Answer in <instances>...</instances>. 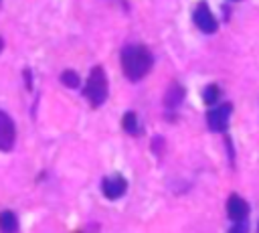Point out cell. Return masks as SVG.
<instances>
[{
    "label": "cell",
    "mask_w": 259,
    "mask_h": 233,
    "mask_svg": "<svg viewBox=\"0 0 259 233\" xmlns=\"http://www.w3.org/2000/svg\"><path fill=\"white\" fill-rule=\"evenodd\" d=\"M121 69H123V75L130 79V81H140L144 79L152 65H154V57L150 53V49H146L144 45H125L121 49Z\"/></svg>",
    "instance_id": "obj_1"
},
{
    "label": "cell",
    "mask_w": 259,
    "mask_h": 233,
    "mask_svg": "<svg viewBox=\"0 0 259 233\" xmlns=\"http://www.w3.org/2000/svg\"><path fill=\"white\" fill-rule=\"evenodd\" d=\"M107 91H109V85H107V75L103 71V67H93L89 77H87V83H85V89H83V95L87 97V101L91 103V107H99L105 103L107 99Z\"/></svg>",
    "instance_id": "obj_2"
},
{
    "label": "cell",
    "mask_w": 259,
    "mask_h": 233,
    "mask_svg": "<svg viewBox=\"0 0 259 233\" xmlns=\"http://www.w3.org/2000/svg\"><path fill=\"white\" fill-rule=\"evenodd\" d=\"M233 105L231 103H221V105H212L206 111V126L210 132H225L229 126V118H231Z\"/></svg>",
    "instance_id": "obj_3"
},
{
    "label": "cell",
    "mask_w": 259,
    "mask_h": 233,
    "mask_svg": "<svg viewBox=\"0 0 259 233\" xmlns=\"http://www.w3.org/2000/svg\"><path fill=\"white\" fill-rule=\"evenodd\" d=\"M125 190H127V180L121 176V174H111V176H105L103 180H101V192H103V197L105 199H109V201H117V199H121L123 195H125Z\"/></svg>",
    "instance_id": "obj_4"
},
{
    "label": "cell",
    "mask_w": 259,
    "mask_h": 233,
    "mask_svg": "<svg viewBox=\"0 0 259 233\" xmlns=\"http://www.w3.org/2000/svg\"><path fill=\"white\" fill-rule=\"evenodd\" d=\"M14 142H16L14 122L4 109H0V150L2 152H10L14 148Z\"/></svg>",
    "instance_id": "obj_5"
},
{
    "label": "cell",
    "mask_w": 259,
    "mask_h": 233,
    "mask_svg": "<svg viewBox=\"0 0 259 233\" xmlns=\"http://www.w3.org/2000/svg\"><path fill=\"white\" fill-rule=\"evenodd\" d=\"M192 18H194V24L202 30V32H214L217 30V18L210 14L206 2H198L192 10Z\"/></svg>",
    "instance_id": "obj_6"
},
{
    "label": "cell",
    "mask_w": 259,
    "mask_h": 233,
    "mask_svg": "<svg viewBox=\"0 0 259 233\" xmlns=\"http://www.w3.org/2000/svg\"><path fill=\"white\" fill-rule=\"evenodd\" d=\"M227 215H229V219L233 223L247 221V217H249V205H247V201L243 197H239V195H231L227 199Z\"/></svg>",
    "instance_id": "obj_7"
},
{
    "label": "cell",
    "mask_w": 259,
    "mask_h": 233,
    "mask_svg": "<svg viewBox=\"0 0 259 233\" xmlns=\"http://www.w3.org/2000/svg\"><path fill=\"white\" fill-rule=\"evenodd\" d=\"M182 99H184V87L178 85V83H172L168 87V91L164 93V107H166V111L178 109V105H180Z\"/></svg>",
    "instance_id": "obj_8"
},
{
    "label": "cell",
    "mask_w": 259,
    "mask_h": 233,
    "mask_svg": "<svg viewBox=\"0 0 259 233\" xmlns=\"http://www.w3.org/2000/svg\"><path fill=\"white\" fill-rule=\"evenodd\" d=\"M0 233H18V217L14 211H0Z\"/></svg>",
    "instance_id": "obj_9"
},
{
    "label": "cell",
    "mask_w": 259,
    "mask_h": 233,
    "mask_svg": "<svg viewBox=\"0 0 259 233\" xmlns=\"http://www.w3.org/2000/svg\"><path fill=\"white\" fill-rule=\"evenodd\" d=\"M121 128L130 134V136H140L142 134V126H140V120L136 115V111H125L123 118H121Z\"/></svg>",
    "instance_id": "obj_10"
},
{
    "label": "cell",
    "mask_w": 259,
    "mask_h": 233,
    "mask_svg": "<svg viewBox=\"0 0 259 233\" xmlns=\"http://www.w3.org/2000/svg\"><path fill=\"white\" fill-rule=\"evenodd\" d=\"M219 95H221V89H219V85H214V83L206 85V87H204V91H202V101H204V105L212 107V105L217 103Z\"/></svg>",
    "instance_id": "obj_11"
},
{
    "label": "cell",
    "mask_w": 259,
    "mask_h": 233,
    "mask_svg": "<svg viewBox=\"0 0 259 233\" xmlns=\"http://www.w3.org/2000/svg\"><path fill=\"white\" fill-rule=\"evenodd\" d=\"M61 83H63L65 87H71V89H75V87H79L81 79H79V75H77L75 71L67 69V71H63V73H61Z\"/></svg>",
    "instance_id": "obj_12"
},
{
    "label": "cell",
    "mask_w": 259,
    "mask_h": 233,
    "mask_svg": "<svg viewBox=\"0 0 259 233\" xmlns=\"http://www.w3.org/2000/svg\"><path fill=\"white\" fill-rule=\"evenodd\" d=\"M227 233H249V221H237Z\"/></svg>",
    "instance_id": "obj_13"
},
{
    "label": "cell",
    "mask_w": 259,
    "mask_h": 233,
    "mask_svg": "<svg viewBox=\"0 0 259 233\" xmlns=\"http://www.w3.org/2000/svg\"><path fill=\"white\" fill-rule=\"evenodd\" d=\"M2 49H4V41H2V36H0V53H2Z\"/></svg>",
    "instance_id": "obj_14"
},
{
    "label": "cell",
    "mask_w": 259,
    "mask_h": 233,
    "mask_svg": "<svg viewBox=\"0 0 259 233\" xmlns=\"http://www.w3.org/2000/svg\"><path fill=\"white\" fill-rule=\"evenodd\" d=\"M257 233H259V227H257Z\"/></svg>",
    "instance_id": "obj_15"
},
{
    "label": "cell",
    "mask_w": 259,
    "mask_h": 233,
    "mask_svg": "<svg viewBox=\"0 0 259 233\" xmlns=\"http://www.w3.org/2000/svg\"><path fill=\"white\" fill-rule=\"evenodd\" d=\"M0 4H2V0H0Z\"/></svg>",
    "instance_id": "obj_16"
},
{
    "label": "cell",
    "mask_w": 259,
    "mask_h": 233,
    "mask_svg": "<svg viewBox=\"0 0 259 233\" xmlns=\"http://www.w3.org/2000/svg\"><path fill=\"white\" fill-rule=\"evenodd\" d=\"M235 2H237V0H235Z\"/></svg>",
    "instance_id": "obj_17"
}]
</instances>
